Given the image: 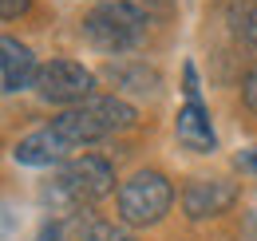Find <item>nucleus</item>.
Wrapping results in <instances>:
<instances>
[{
  "mask_svg": "<svg viewBox=\"0 0 257 241\" xmlns=\"http://www.w3.org/2000/svg\"><path fill=\"white\" fill-rule=\"evenodd\" d=\"M107 83L115 87V95H131V99H159L162 95V75L143 60H119L103 67Z\"/></svg>",
  "mask_w": 257,
  "mask_h": 241,
  "instance_id": "7",
  "label": "nucleus"
},
{
  "mask_svg": "<svg viewBox=\"0 0 257 241\" xmlns=\"http://www.w3.org/2000/svg\"><path fill=\"white\" fill-rule=\"evenodd\" d=\"M95 91V75L75 60H48L40 63V75H36V95L52 107H83Z\"/></svg>",
  "mask_w": 257,
  "mask_h": 241,
  "instance_id": "3",
  "label": "nucleus"
},
{
  "mask_svg": "<svg viewBox=\"0 0 257 241\" xmlns=\"http://www.w3.org/2000/svg\"><path fill=\"white\" fill-rule=\"evenodd\" d=\"M237 166H241V170H253V174H257V147H253V151H241V154H237Z\"/></svg>",
  "mask_w": 257,
  "mask_h": 241,
  "instance_id": "17",
  "label": "nucleus"
},
{
  "mask_svg": "<svg viewBox=\"0 0 257 241\" xmlns=\"http://www.w3.org/2000/svg\"><path fill=\"white\" fill-rule=\"evenodd\" d=\"M245 44L257 52V4L249 8V16H245Z\"/></svg>",
  "mask_w": 257,
  "mask_h": 241,
  "instance_id": "16",
  "label": "nucleus"
},
{
  "mask_svg": "<svg viewBox=\"0 0 257 241\" xmlns=\"http://www.w3.org/2000/svg\"><path fill=\"white\" fill-rule=\"evenodd\" d=\"M67 154H71V151L56 139V131H52V127L24 135V139L12 147V158H16L20 166H56V162H64Z\"/></svg>",
  "mask_w": 257,
  "mask_h": 241,
  "instance_id": "10",
  "label": "nucleus"
},
{
  "mask_svg": "<svg viewBox=\"0 0 257 241\" xmlns=\"http://www.w3.org/2000/svg\"><path fill=\"white\" fill-rule=\"evenodd\" d=\"M182 91H186V103H202V87H198V71H194V63L186 60L182 67Z\"/></svg>",
  "mask_w": 257,
  "mask_h": 241,
  "instance_id": "12",
  "label": "nucleus"
},
{
  "mask_svg": "<svg viewBox=\"0 0 257 241\" xmlns=\"http://www.w3.org/2000/svg\"><path fill=\"white\" fill-rule=\"evenodd\" d=\"M36 241H64V221H60V217H48V221L40 225Z\"/></svg>",
  "mask_w": 257,
  "mask_h": 241,
  "instance_id": "14",
  "label": "nucleus"
},
{
  "mask_svg": "<svg viewBox=\"0 0 257 241\" xmlns=\"http://www.w3.org/2000/svg\"><path fill=\"white\" fill-rule=\"evenodd\" d=\"M237 202V186L229 178H190L182 186V213L190 221L218 217Z\"/></svg>",
  "mask_w": 257,
  "mask_h": 241,
  "instance_id": "5",
  "label": "nucleus"
},
{
  "mask_svg": "<svg viewBox=\"0 0 257 241\" xmlns=\"http://www.w3.org/2000/svg\"><path fill=\"white\" fill-rule=\"evenodd\" d=\"M241 103L257 115V63L245 71V79H241Z\"/></svg>",
  "mask_w": 257,
  "mask_h": 241,
  "instance_id": "13",
  "label": "nucleus"
},
{
  "mask_svg": "<svg viewBox=\"0 0 257 241\" xmlns=\"http://www.w3.org/2000/svg\"><path fill=\"white\" fill-rule=\"evenodd\" d=\"M143 36H147V16L131 0H103L83 16V40L107 56L131 52Z\"/></svg>",
  "mask_w": 257,
  "mask_h": 241,
  "instance_id": "1",
  "label": "nucleus"
},
{
  "mask_svg": "<svg viewBox=\"0 0 257 241\" xmlns=\"http://www.w3.org/2000/svg\"><path fill=\"white\" fill-rule=\"evenodd\" d=\"M174 139L178 147L190 154H214L218 151V135H214V123H210V111L206 103H186L174 119Z\"/></svg>",
  "mask_w": 257,
  "mask_h": 241,
  "instance_id": "9",
  "label": "nucleus"
},
{
  "mask_svg": "<svg viewBox=\"0 0 257 241\" xmlns=\"http://www.w3.org/2000/svg\"><path fill=\"white\" fill-rule=\"evenodd\" d=\"M170 206H174V186L162 170H135L119 186V217L135 229L159 225Z\"/></svg>",
  "mask_w": 257,
  "mask_h": 241,
  "instance_id": "2",
  "label": "nucleus"
},
{
  "mask_svg": "<svg viewBox=\"0 0 257 241\" xmlns=\"http://www.w3.org/2000/svg\"><path fill=\"white\" fill-rule=\"evenodd\" d=\"M60 182L67 186V194L79 202V206H91L99 198H107L115 190V166L103 158V154H79V158H67Z\"/></svg>",
  "mask_w": 257,
  "mask_h": 241,
  "instance_id": "4",
  "label": "nucleus"
},
{
  "mask_svg": "<svg viewBox=\"0 0 257 241\" xmlns=\"http://www.w3.org/2000/svg\"><path fill=\"white\" fill-rule=\"evenodd\" d=\"M36 75H40V63H36V52L28 44H20L16 36H4L0 40V83L8 95L24 87H36Z\"/></svg>",
  "mask_w": 257,
  "mask_h": 241,
  "instance_id": "8",
  "label": "nucleus"
},
{
  "mask_svg": "<svg viewBox=\"0 0 257 241\" xmlns=\"http://www.w3.org/2000/svg\"><path fill=\"white\" fill-rule=\"evenodd\" d=\"M52 131H56V139L64 143L67 151H83V147H91V143L111 139V131H107L103 119L95 115L91 99H87L83 107H71L64 115H56V119H52Z\"/></svg>",
  "mask_w": 257,
  "mask_h": 241,
  "instance_id": "6",
  "label": "nucleus"
},
{
  "mask_svg": "<svg viewBox=\"0 0 257 241\" xmlns=\"http://www.w3.org/2000/svg\"><path fill=\"white\" fill-rule=\"evenodd\" d=\"M83 241H139L131 233L127 225H111V221H95L91 229H87V237Z\"/></svg>",
  "mask_w": 257,
  "mask_h": 241,
  "instance_id": "11",
  "label": "nucleus"
},
{
  "mask_svg": "<svg viewBox=\"0 0 257 241\" xmlns=\"http://www.w3.org/2000/svg\"><path fill=\"white\" fill-rule=\"evenodd\" d=\"M28 4H32V0H0V16H4V20H16V16L28 12Z\"/></svg>",
  "mask_w": 257,
  "mask_h": 241,
  "instance_id": "15",
  "label": "nucleus"
}]
</instances>
